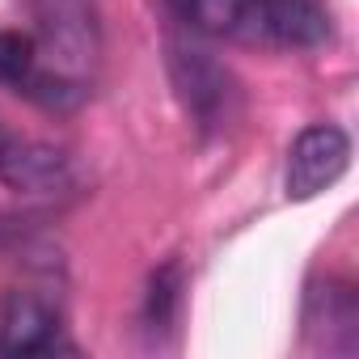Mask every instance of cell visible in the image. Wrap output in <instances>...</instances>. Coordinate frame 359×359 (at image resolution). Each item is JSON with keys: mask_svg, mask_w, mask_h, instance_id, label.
Returning <instances> with one entry per match:
<instances>
[{"mask_svg": "<svg viewBox=\"0 0 359 359\" xmlns=\"http://www.w3.org/2000/svg\"><path fill=\"white\" fill-rule=\"evenodd\" d=\"M0 182L18 195L43 199V195H60L72 187V165L51 144L0 135Z\"/></svg>", "mask_w": 359, "mask_h": 359, "instance_id": "cell-2", "label": "cell"}, {"mask_svg": "<svg viewBox=\"0 0 359 359\" xmlns=\"http://www.w3.org/2000/svg\"><path fill=\"white\" fill-rule=\"evenodd\" d=\"M177 300H182V271H177V262H169V266H161L152 275V287H148V321L152 325H169Z\"/></svg>", "mask_w": 359, "mask_h": 359, "instance_id": "cell-8", "label": "cell"}, {"mask_svg": "<svg viewBox=\"0 0 359 359\" xmlns=\"http://www.w3.org/2000/svg\"><path fill=\"white\" fill-rule=\"evenodd\" d=\"M34 72V34L0 30V89H22Z\"/></svg>", "mask_w": 359, "mask_h": 359, "instance_id": "cell-7", "label": "cell"}, {"mask_svg": "<svg viewBox=\"0 0 359 359\" xmlns=\"http://www.w3.org/2000/svg\"><path fill=\"white\" fill-rule=\"evenodd\" d=\"M330 39V18L317 0H258L254 18V43L287 47V51H313Z\"/></svg>", "mask_w": 359, "mask_h": 359, "instance_id": "cell-3", "label": "cell"}, {"mask_svg": "<svg viewBox=\"0 0 359 359\" xmlns=\"http://www.w3.org/2000/svg\"><path fill=\"white\" fill-rule=\"evenodd\" d=\"M355 325H359V304H355V287L351 283L325 279V283L309 287V300H304V330H309V338H321L325 330H342V338L355 342Z\"/></svg>", "mask_w": 359, "mask_h": 359, "instance_id": "cell-5", "label": "cell"}, {"mask_svg": "<svg viewBox=\"0 0 359 359\" xmlns=\"http://www.w3.org/2000/svg\"><path fill=\"white\" fill-rule=\"evenodd\" d=\"M346 165H351V135L338 123L304 127L287 148V177H283L287 199H296V203L317 199L346 173Z\"/></svg>", "mask_w": 359, "mask_h": 359, "instance_id": "cell-1", "label": "cell"}, {"mask_svg": "<svg viewBox=\"0 0 359 359\" xmlns=\"http://www.w3.org/2000/svg\"><path fill=\"white\" fill-rule=\"evenodd\" d=\"M187 22H195L208 34H229V39H250L254 43V18L258 0H177Z\"/></svg>", "mask_w": 359, "mask_h": 359, "instance_id": "cell-6", "label": "cell"}, {"mask_svg": "<svg viewBox=\"0 0 359 359\" xmlns=\"http://www.w3.org/2000/svg\"><path fill=\"white\" fill-rule=\"evenodd\" d=\"M60 346V313L39 292H9L0 309V351L5 355H47Z\"/></svg>", "mask_w": 359, "mask_h": 359, "instance_id": "cell-4", "label": "cell"}]
</instances>
